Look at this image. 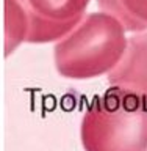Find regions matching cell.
Segmentation results:
<instances>
[{
  "instance_id": "6da1fadb",
  "label": "cell",
  "mask_w": 147,
  "mask_h": 151,
  "mask_svg": "<svg viewBox=\"0 0 147 151\" xmlns=\"http://www.w3.org/2000/svg\"><path fill=\"white\" fill-rule=\"evenodd\" d=\"M122 24L111 14H86L53 47V61L64 79L88 80L108 76L121 61L127 47Z\"/></svg>"
},
{
  "instance_id": "7a4b0ae2",
  "label": "cell",
  "mask_w": 147,
  "mask_h": 151,
  "mask_svg": "<svg viewBox=\"0 0 147 151\" xmlns=\"http://www.w3.org/2000/svg\"><path fill=\"white\" fill-rule=\"evenodd\" d=\"M80 139L85 151H147V102L110 87L86 109Z\"/></svg>"
},
{
  "instance_id": "3957f363",
  "label": "cell",
  "mask_w": 147,
  "mask_h": 151,
  "mask_svg": "<svg viewBox=\"0 0 147 151\" xmlns=\"http://www.w3.org/2000/svg\"><path fill=\"white\" fill-rule=\"evenodd\" d=\"M28 22L27 42L45 44L66 36L82 19L91 0H19Z\"/></svg>"
},
{
  "instance_id": "277c9868",
  "label": "cell",
  "mask_w": 147,
  "mask_h": 151,
  "mask_svg": "<svg viewBox=\"0 0 147 151\" xmlns=\"http://www.w3.org/2000/svg\"><path fill=\"white\" fill-rule=\"evenodd\" d=\"M111 88L147 102V32L127 36V47L121 61L107 76Z\"/></svg>"
},
{
  "instance_id": "5b68a950",
  "label": "cell",
  "mask_w": 147,
  "mask_h": 151,
  "mask_svg": "<svg viewBox=\"0 0 147 151\" xmlns=\"http://www.w3.org/2000/svg\"><path fill=\"white\" fill-rule=\"evenodd\" d=\"M97 6L116 17L125 32H147V0H97Z\"/></svg>"
},
{
  "instance_id": "8992f818",
  "label": "cell",
  "mask_w": 147,
  "mask_h": 151,
  "mask_svg": "<svg viewBox=\"0 0 147 151\" xmlns=\"http://www.w3.org/2000/svg\"><path fill=\"white\" fill-rule=\"evenodd\" d=\"M5 6V57H9L22 42H27L28 22L19 0H3Z\"/></svg>"
}]
</instances>
